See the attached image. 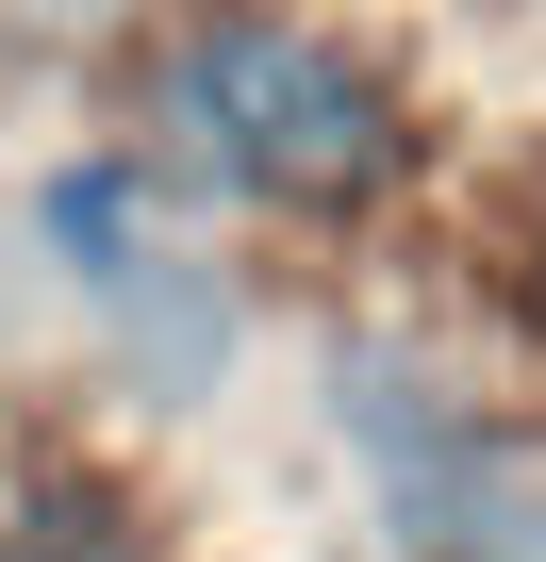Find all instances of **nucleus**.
<instances>
[{
	"mask_svg": "<svg viewBox=\"0 0 546 562\" xmlns=\"http://www.w3.org/2000/svg\"><path fill=\"white\" fill-rule=\"evenodd\" d=\"M166 133H182L232 199H282V215H348V199H381L398 149H414L398 100H381L332 34H299V18H215V34H182Z\"/></svg>",
	"mask_w": 546,
	"mask_h": 562,
	"instance_id": "f257e3e1",
	"label": "nucleus"
},
{
	"mask_svg": "<svg viewBox=\"0 0 546 562\" xmlns=\"http://www.w3.org/2000/svg\"><path fill=\"white\" fill-rule=\"evenodd\" d=\"M18 513H34V546H0V562H133V529H116L100 480H34Z\"/></svg>",
	"mask_w": 546,
	"mask_h": 562,
	"instance_id": "f03ea898",
	"label": "nucleus"
},
{
	"mask_svg": "<svg viewBox=\"0 0 546 562\" xmlns=\"http://www.w3.org/2000/svg\"><path fill=\"white\" fill-rule=\"evenodd\" d=\"M530 315H546V248H530Z\"/></svg>",
	"mask_w": 546,
	"mask_h": 562,
	"instance_id": "7ed1b4c3",
	"label": "nucleus"
}]
</instances>
